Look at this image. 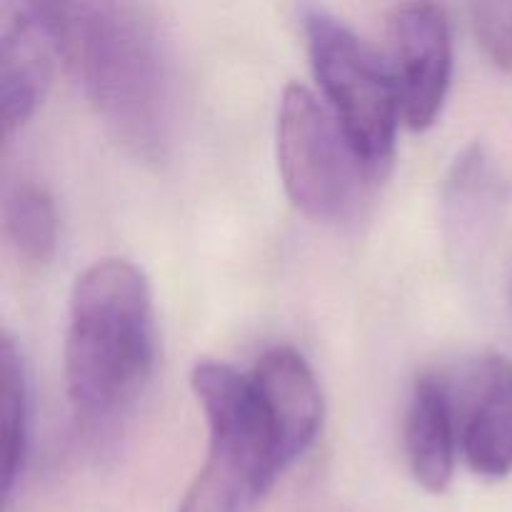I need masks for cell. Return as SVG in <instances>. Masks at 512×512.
I'll use <instances>...</instances> for the list:
<instances>
[{"label": "cell", "instance_id": "1", "mask_svg": "<svg viewBox=\"0 0 512 512\" xmlns=\"http://www.w3.org/2000/svg\"><path fill=\"white\" fill-rule=\"evenodd\" d=\"M38 8L110 135L133 158L160 163L173 138V83L153 18L105 0H40Z\"/></svg>", "mask_w": 512, "mask_h": 512}, {"label": "cell", "instance_id": "2", "mask_svg": "<svg viewBox=\"0 0 512 512\" xmlns=\"http://www.w3.org/2000/svg\"><path fill=\"white\" fill-rule=\"evenodd\" d=\"M153 363L148 280L128 260H98L70 295L65 385L75 418L88 430L115 423L143 393Z\"/></svg>", "mask_w": 512, "mask_h": 512}, {"label": "cell", "instance_id": "3", "mask_svg": "<svg viewBox=\"0 0 512 512\" xmlns=\"http://www.w3.org/2000/svg\"><path fill=\"white\" fill-rule=\"evenodd\" d=\"M303 28L333 118L365 168L378 170L393 155L400 118L393 70L363 38L323 8H305Z\"/></svg>", "mask_w": 512, "mask_h": 512}, {"label": "cell", "instance_id": "4", "mask_svg": "<svg viewBox=\"0 0 512 512\" xmlns=\"http://www.w3.org/2000/svg\"><path fill=\"white\" fill-rule=\"evenodd\" d=\"M278 165L295 208L315 220L343 218L368 170L338 120L305 85H288L280 100Z\"/></svg>", "mask_w": 512, "mask_h": 512}, {"label": "cell", "instance_id": "5", "mask_svg": "<svg viewBox=\"0 0 512 512\" xmlns=\"http://www.w3.org/2000/svg\"><path fill=\"white\" fill-rule=\"evenodd\" d=\"M190 385L208 418L210 450L235 460L263 498L285 463L253 380L230 365L198 363Z\"/></svg>", "mask_w": 512, "mask_h": 512}, {"label": "cell", "instance_id": "6", "mask_svg": "<svg viewBox=\"0 0 512 512\" xmlns=\"http://www.w3.org/2000/svg\"><path fill=\"white\" fill-rule=\"evenodd\" d=\"M395 48V88L400 115L413 130H425L443 110L453 75V38L440 5H398L390 18Z\"/></svg>", "mask_w": 512, "mask_h": 512}, {"label": "cell", "instance_id": "7", "mask_svg": "<svg viewBox=\"0 0 512 512\" xmlns=\"http://www.w3.org/2000/svg\"><path fill=\"white\" fill-rule=\"evenodd\" d=\"M458 430L473 473L503 480L512 473V360L485 355L470 365Z\"/></svg>", "mask_w": 512, "mask_h": 512}, {"label": "cell", "instance_id": "8", "mask_svg": "<svg viewBox=\"0 0 512 512\" xmlns=\"http://www.w3.org/2000/svg\"><path fill=\"white\" fill-rule=\"evenodd\" d=\"M58 53L38 3H5L0 10V108L5 135L35 113L48 90Z\"/></svg>", "mask_w": 512, "mask_h": 512}, {"label": "cell", "instance_id": "9", "mask_svg": "<svg viewBox=\"0 0 512 512\" xmlns=\"http://www.w3.org/2000/svg\"><path fill=\"white\" fill-rule=\"evenodd\" d=\"M250 380L273 423L283 463H293L313 445L323 423V395L313 370L293 348H273L258 360Z\"/></svg>", "mask_w": 512, "mask_h": 512}, {"label": "cell", "instance_id": "10", "mask_svg": "<svg viewBox=\"0 0 512 512\" xmlns=\"http://www.w3.org/2000/svg\"><path fill=\"white\" fill-rule=\"evenodd\" d=\"M458 415L445 380L423 375L410 395L405 415V455L413 478L428 493H443L453 480Z\"/></svg>", "mask_w": 512, "mask_h": 512}, {"label": "cell", "instance_id": "11", "mask_svg": "<svg viewBox=\"0 0 512 512\" xmlns=\"http://www.w3.org/2000/svg\"><path fill=\"white\" fill-rule=\"evenodd\" d=\"M505 200V180L480 145L458 155L445 183V225L453 243L468 245L483 233Z\"/></svg>", "mask_w": 512, "mask_h": 512}, {"label": "cell", "instance_id": "12", "mask_svg": "<svg viewBox=\"0 0 512 512\" xmlns=\"http://www.w3.org/2000/svg\"><path fill=\"white\" fill-rule=\"evenodd\" d=\"M28 375L20 348L8 333L0 338V458H3V500L10 503L28 458Z\"/></svg>", "mask_w": 512, "mask_h": 512}, {"label": "cell", "instance_id": "13", "mask_svg": "<svg viewBox=\"0 0 512 512\" xmlns=\"http://www.w3.org/2000/svg\"><path fill=\"white\" fill-rule=\"evenodd\" d=\"M3 230L23 263H48L58 245V213L48 190L38 183L15 185L3 205Z\"/></svg>", "mask_w": 512, "mask_h": 512}, {"label": "cell", "instance_id": "14", "mask_svg": "<svg viewBox=\"0 0 512 512\" xmlns=\"http://www.w3.org/2000/svg\"><path fill=\"white\" fill-rule=\"evenodd\" d=\"M253 483L238 463L208 450V463L185 493L178 512H243L255 503Z\"/></svg>", "mask_w": 512, "mask_h": 512}, {"label": "cell", "instance_id": "15", "mask_svg": "<svg viewBox=\"0 0 512 512\" xmlns=\"http://www.w3.org/2000/svg\"><path fill=\"white\" fill-rule=\"evenodd\" d=\"M470 23L495 68L512 73V3H473Z\"/></svg>", "mask_w": 512, "mask_h": 512}]
</instances>
